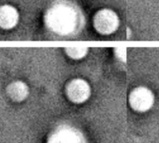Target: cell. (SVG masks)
I'll use <instances>...</instances> for the list:
<instances>
[{
  "label": "cell",
  "instance_id": "cell-1",
  "mask_svg": "<svg viewBox=\"0 0 159 143\" xmlns=\"http://www.w3.org/2000/svg\"><path fill=\"white\" fill-rule=\"evenodd\" d=\"M77 12L69 5L59 3L47 11L46 24L53 32L65 35L72 32L77 25Z\"/></svg>",
  "mask_w": 159,
  "mask_h": 143
},
{
  "label": "cell",
  "instance_id": "cell-5",
  "mask_svg": "<svg viewBox=\"0 0 159 143\" xmlns=\"http://www.w3.org/2000/svg\"><path fill=\"white\" fill-rule=\"evenodd\" d=\"M20 21V13L15 6L3 4L0 6V28L11 29L15 28Z\"/></svg>",
  "mask_w": 159,
  "mask_h": 143
},
{
  "label": "cell",
  "instance_id": "cell-9",
  "mask_svg": "<svg viewBox=\"0 0 159 143\" xmlns=\"http://www.w3.org/2000/svg\"><path fill=\"white\" fill-rule=\"evenodd\" d=\"M115 56L121 62L126 61V48L125 47H116L114 50Z\"/></svg>",
  "mask_w": 159,
  "mask_h": 143
},
{
  "label": "cell",
  "instance_id": "cell-8",
  "mask_svg": "<svg viewBox=\"0 0 159 143\" xmlns=\"http://www.w3.org/2000/svg\"><path fill=\"white\" fill-rule=\"evenodd\" d=\"M89 49L83 46H74V47H67L65 49V52L70 58L74 60H80L85 57L89 53Z\"/></svg>",
  "mask_w": 159,
  "mask_h": 143
},
{
  "label": "cell",
  "instance_id": "cell-3",
  "mask_svg": "<svg viewBox=\"0 0 159 143\" xmlns=\"http://www.w3.org/2000/svg\"><path fill=\"white\" fill-rule=\"evenodd\" d=\"M129 105L134 111L145 113L150 110L155 104V94L147 86H137L130 91L128 98Z\"/></svg>",
  "mask_w": 159,
  "mask_h": 143
},
{
  "label": "cell",
  "instance_id": "cell-2",
  "mask_svg": "<svg viewBox=\"0 0 159 143\" xmlns=\"http://www.w3.org/2000/svg\"><path fill=\"white\" fill-rule=\"evenodd\" d=\"M120 25L118 14L108 8L99 9L93 18V25L98 34L110 35L117 31Z\"/></svg>",
  "mask_w": 159,
  "mask_h": 143
},
{
  "label": "cell",
  "instance_id": "cell-4",
  "mask_svg": "<svg viewBox=\"0 0 159 143\" xmlns=\"http://www.w3.org/2000/svg\"><path fill=\"white\" fill-rule=\"evenodd\" d=\"M66 94L72 103L83 104L90 98L91 86L85 79L81 78H73L66 86Z\"/></svg>",
  "mask_w": 159,
  "mask_h": 143
},
{
  "label": "cell",
  "instance_id": "cell-6",
  "mask_svg": "<svg viewBox=\"0 0 159 143\" xmlns=\"http://www.w3.org/2000/svg\"><path fill=\"white\" fill-rule=\"evenodd\" d=\"M48 143H83V139L77 131L63 127L52 135Z\"/></svg>",
  "mask_w": 159,
  "mask_h": 143
},
{
  "label": "cell",
  "instance_id": "cell-7",
  "mask_svg": "<svg viewBox=\"0 0 159 143\" xmlns=\"http://www.w3.org/2000/svg\"><path fill=\"white\" fill-rule=\"evenodd\" d=\"M30 93L29 87L22 81L12 82L7 88V94L14 101L20 102L28 97Z\"/></svg>",
  "mask_w": 159,
  "mask_h": 143
}]
</instances>
